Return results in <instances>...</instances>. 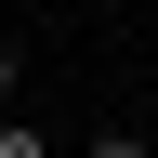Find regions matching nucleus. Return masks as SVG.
Returning <instances> with one entry per match:
<instances>
[{
	"mask_svg": "<svg viewBox=\"0 0 158 158\" xmlns=\"http://www.w3.org/2000/svg\"><path fill=\"white\" fill-rule=\"evenodd\" d=\"M0 158H66V145H53L40 118H0Z\"/></svg>",
	"mask_w": 158,
	"mask_h": 158,
	"instance_id": "obj_1",
	"label": "nucleus"
},
{
	"mask_svg": "<svg viewBox=\"0 0 158 158\" xmlns=\"http://www.w3.org/2000/svg\"><path fill=\"white\" fill-rule=\"evenodd\" d=\"M79 158H158V145H145V132H92Z\"/></svg>",
	"mask_w": 158,
	"mask_h": 158,
	"instance_id": "obj_2",
	"label": "nucleus"
},
{
	"mask_svg": "<svg viewBox=\"0 0 158 158\" xmlns=\"http://www.w3.org/2000/svg\"><path fill=\"white\" fill-rule=\"evenodd\" d=\"M13 92H27V53H13V40H0V118H13Z\"/></svg>",
	"mask_w": 158,
	"mask_h": 158,
	"instance_id": "obj_3",
	"label": "nucleus"
}]
</instances>
